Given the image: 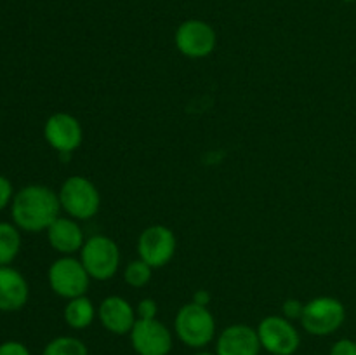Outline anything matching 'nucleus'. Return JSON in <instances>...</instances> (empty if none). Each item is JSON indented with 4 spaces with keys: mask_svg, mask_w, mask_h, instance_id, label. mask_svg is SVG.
<instances>
[{
    "mask_svg": "<svg viewBox=\"0 0 356 355\" xmlns=\"http://www.w3.org/2000/svg\"><path fill=\"white\" fill-rule=\"evenodd\" d=\"M59 211L61 204L58 194L45 184H28L21 188L10 205L14 225L31 233L47 230L59 218Z\"/></svg>",
    "mask_w": 356,
    "mask_h": 355,
    "instance_id": "nucleus-1",
    "label": "nucleus"
},
{
    "mask_svg": "<svg viewBox=\"0 0 356 355\" xmlns=\"http://www.w3.org/2000/svg\"><path fill=\"white\" fill-rule=\"evenodd\" d=\"M174 331L177 338L190 348H204L214 340L216 319L209 306L186 303L179 308L174 319Z\"/></svg>",
    "mask_w": 356,
    "mask_h": 355,
    "instance_id": "nucleus-2",
    "label": "nucleus"
},
{
    "mask_svg": "<svg viewBox=\"0 0 356 355\" xmlns=\"http://www.w3.org/2000/svg\"><path fill=\"white\" fill-rule=\"evenodd\" d=\"M58 197L61 211L76 221H87L99 212V190L89 178L70 176L59 188Z\"/></svg>",
    "mask_w": 356,
    "mask_h": 355,
    "instance_id": "nucleus-3",
    "label": "nucleus"
},
{
    "mask_svg": "<svg viewBox=\"0 0 356 355\" xmlns=\"http://www.w3.org/2000/svg\"><path fill=\"white\" fill-rule=\"evenodd\" d=\"M80 261L92 281H110L120 268V249L110 237L92 235L86 239V244L80 249Z\"/></svg>",
    "mask_w": 356,
    "mask_h": 355,
    "instance_id": "nucleus-4",
    "label": "nucleus"
},
{
    "mask_svg": "<svg viewBox=\"0 0 356 355\" xmlns=\"http://www.w3.org/2000/svg\"><path fill=\"white\" fill-rule=\"evenodd\" d=\"M346 320V308L343 301L334 296H318L305 303L301 324L305 331L313 336L334 334Z\"/></svg>",
    "mask_w": 356,
    "mask_h": 355,
    "instance_id": "nucleus-5",
    "label": "nucleus"
},
{
    "mask_svg": "<svg viewBox=\"0 0 356 355\" xmlns=\"http://www.w3.org/2000/svg\"><path fill=\"white\" fill-rule=\"evenodd\" d=\"M49 285L59 298L73 299L87 294V289L92 278L83 268L82 261L73 256H63L49 267Z\"/></svg>",
    "mask_w": 356,
    "mask_h": 355,
    "instance_id": "nucleus-6",
    "label": "nucleus"
},
{
    "mask_svg": "<svg viewBox=\"0 0 356 355\" xmlns=\"http://www.w3.org/2000/svg\"><path fill=\"white\" fill-rule=\"evenodd\" d=\"M174 44L183 56L190 59H204L214 52L218 45V33L204 19H186L177 26Z\"/></svg>",
    "mask_w": 356,
    "mask_h": 355,
    "instance_id": "nucleus-7",
    "label": "nucleus"
},
{
    "mask_svg": "<svg viewBox=\"0 0 356 355\" xmlns=\"http://www.w3.org/2000/svg\"><path fill=\"white\" fill-rule=\"evenodd\" d=\"M256 329L261 347L271 355H294L301 345L299 331L284 315L264 317Z\"/></svg>",
    "mask_w": 356,
    "mask_h": 355,
    "instance_id": "nucleus-8",
    "label": "nucleus"
},
{
    "mask_svg": "<svg viewBox=\"0 0 356 355\" xmlns=\"http://www.w3.org/2000/svg\"><path fill=\"white\" fill-rule=\"evenodd\" d=\"M177 249V240L172 230L165 225H152L141 232L138 239V254L143 261L155 268L170 263Z\"/></svg>",
    "mask_w": 356,
    "mask_h": 355,
    "instance_id": "nucleus-9",
    "label": "nucleus"
},
{
    "mask_svg": "<svg viewBox=\"0 0 356 355\" xmlns=\"http://www.w3.org/2000/svg\"><path fill=\"white\" fill-rule=\"evenodd\" d=\"M129 336L138 355H169L172 350V334L159 319H138Z\"/></svg>",
    "mask_w": 356,
    "mask_h": 355,
    "instance_id": "nucleus-10",
    "label": "nucleus"
},
{
    "mask_svg": "<svg viewBox=\"0 0 356 355\" xmlns=\"http://www.w3.org/2000/svg\"><path fill=\"white\" fill-rule=\"evenodd\" d=\"M44 136L51 148L61 155H70L82 145L83 129L79 118L73 117L72 113L59 111L47 118L44 125Z\"/></svg>",
    "mask_w": 356,
    "mask_h": 355,
    "instance_id": "nucleus-11",
    "label": "nucleus"
},
{
    "mask_svg": "<svg viewBox=\"0 0 356 355\" xmlns=\"http://www.w3.org/2000/svg\"><path fill=\"white\" fill-rule=\"evenodd\" d=\"M97 319L111 334H129L138 320L136 308L122 296H108L97 306Z\"/></svg>",
    "mask_w": 356,
    "mask_h": 355,
    "instance_id": "nucleus-12",
    "label": "nucleus"
},
{
    "mask_svg": "<svg viewBox=\"0 0 356 355\" xmlns=\"http://www.w3.org/2000/svg\"><path fill=\"white\" fill-rule=\"evenodd\" d=\"M261 348L257 329L247 324H232L225 327L216 341L218 355H259Z\"/></svg>",
    "mask_w": 356,
    "mask_h": 355,
    "instance_id": "nucleus-13",
    "label": "nucleus"
},
{
    "mask_svg": "<svg viewBox=\"0 0 356 355\" xmlns=\"http://www.w3.org/2000/svg\"><path fill=\"white\" fill-rule=\"evenodd\" d=\"M47 240L51 247L65 256H72L73 253H79L86 244L83 230L80 223L73 218H63L59 216L47 230Z\"/></svg>",
    "mask_w": 356,
    "mask_h": 355,
    "instance_id": "nucleus-14",
    "label": "nucleus"
},
{
    "mask_svg": "<svg viewBox=\"0 0 356 355\" xmlns=\"http://www.w3.org/2000/svg\"><path fill=\"white\" fill-rule=\"evenodd\" d=\"M28 296L30 289L23 274L9 265L0 267V310L17 312L26 305Z\"/></svg>",
    "mask_w": 356,
    "mask_h": 355,
    "instance_id": "nucleus-15",
    "label": "nucleus"
},
{
    "mask_svg": "<svg viewBox=\"0 0 356 355\" xmlns=\"http://www.w3.org/2000/svg\"><path fill=\"white\" fill-rule=\"evenodd\" d=\"M96 315V306H94V303L86 294L68 299V303L65 306V312H63L65 322L72 329H86V327H89L94 322Z\"/></svg>",
    "mask_w": 356,
    "mask_h": 355,
    "instance_id": "nucleus-16",
    "label": "nucleus"
},
{
    "mask_svg": "<svg viewBox=\"0 0 356 355\" xmlns=\"http://www.w3.org/2000/svg\"><path fill=\"white\" fill-rule=\"evenodd\" d=\"M21 249L19 228L13 223H0V267L10 265Z\"/></svg>",
    "mask_w": 356,
    "mask_h": 355,
    "instance_id": "nucleus-17",
    "label": "nucleus"
},
{
    "mask_svg": "<svg viewBox=\"0 0 356 355\" xmlns=\"http://www.w3.org/2000/svg\"><path fill=\"white\" fill-rule=\"evenodd\" d=\"M42 355H89V350L79 338L58 336L45 345Z\"/></svg>",
    "mask_w": 356,
    "mask_h": 355,
    "instance_id": "nucleus-18",
    "label": "nucleus"
},
{
    "mask_svg": "<svg viewBox=\"0 0 356 355\" xmlns=\"http://www.w3.org/2000/svg\"><path fill=\"white\" fill-rule=\"evenodd\" d=\"M152 275H153V268L149 267L146 261H143L141 258L132 260L131 263H127V267L124 268L125 284L131 285V287L134 289L148 285L149 281H152Z\"/></svg>",
    "mask_w": 356,
    "mask_h": 355,
    "instance_id": "nucleus-19",
    "label": "nucleus"
},
{
    "mask_svg": "<svg viewBox=\"0 0 356 355\" xmlns=\"http://www.w3.org/2000/svg\"><path fill=\"white\" fill-rule=\"evenodd\" d=\"M302 312H305V303L298 298H289L284 301L282 313L289 320H301Z\"/></svg>",
    "mask_w": 356,
    "mask_h": 355,
    "instance_id": "nucleus-20",
    "label": "nucleus"
},
{
    "mask_svg": "<svg viewBox=\"0 0 356 355\" xmlns=\"http://www.w3.org/2000/svg\"><path fill=\"white\" fill-rule=\"evenodd\" d=\"M136 313H138V319H156V315H159V305H156V301L153 298H143L138 303Z\"/></svg>",
    "mask_w": 356,
    "mask_h": 355,
    "instance_id": "nucleus-21",
    "label": "nucleus"
},
{
    "mask_svg": "<svg viewBox=\"0 0 356 355\" xmlns=\"http://www.w3.org/2000/svg\"><path fill=\"white\" fill-rule=\"evenodd\" d=\"M329 355H356V341L350 340V338L337 340L330 348Z\"/></svg>",
    "mask_w": 356,
    "mask_h": 355,
    "instance_id": "nucleus-22",
    "label": "nucleus"
},
{
    "mask_svg": "<svg viewBox=\"0 0 356 355\" xmlns=\"http://www.w3.org/2000/svg\"><path fill=\"white\" fill-rule=\"evenodd\" d=\"M0 355H31L26 345L21 341H3L0 345Z\"/></svg>",
    "mask_w": 356,
    "mask_h": 355,
    "instance_id": "nucleus-23",
    "label": "nucleus"
},
{
    "mask_svg": "<svg viewBox=\"0 0 356 355\" xmlns=\"http://www.w3.org/2000/svg\"><path fill=\"white\" fill-rule=\"evenodd\" d=\"M14 198L13 183L6 176H0V211L9 205V202Z\"/></svg>",
    "mask_w": 356,
    "mask_h": 355,
    "instance_id": "nucleus-24",
    "label": "nucleus"
},
{
    "mask_svg": "<svg viewBox=\"0 0 356 355\" xmlns=\"http://www.w3.org/2000/svg\"><path fill=\"white\" fill-rule=\"evenodd\" d=\"M193 303L202 306H209V303H211V292L205 291V289H198L193 294Z\"/></svg>",
    "mask_w": 356,
    "mask_h": 355,
    "instance_id": "nucleus-25",
    "label": "nucleus"
},
{
    "mask_svg": "<svg viewBox=\"0 0 356 355\" xmlns=\"http://www.w3.org/2000/svg\"><path fill=\"white\" fill-rule=\"evenodd\" d=\"M193 355H218V354H212V352H198V354H193Z\"/></svg>",
    "mask_w": 356,
    "mask_h": 355,
    "instance_id": "nucleus-26",
    "label": "nucleus"
},
{
    "mask_svg": "<svg viewBox=\"0 0 356 355\" xmlns=\"http://www.w3.org/2000/svg\"><path fill=\"white\" fill-rule=\"evenodd\" d=\"M344 2H356V0H344Z\"/></svg>",
    "mask_w": 356,
    "mask_h": 355,
    "instance_id": "nucleus-27",
    "label": "nucleus"
}]
</instances>
